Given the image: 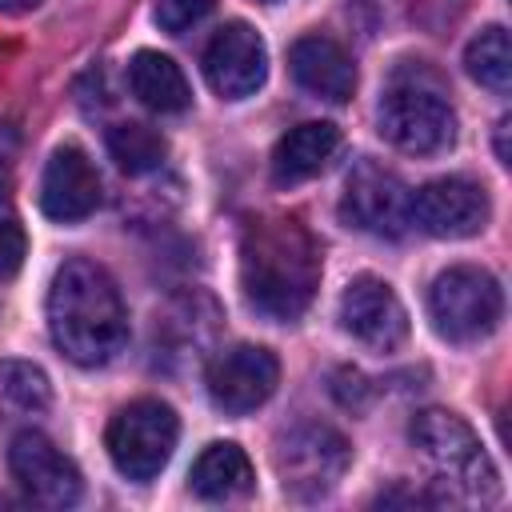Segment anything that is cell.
Returning a JSON list of instances; mask_svg holds the SVG:
<instances>
[{
    "label": "cell",
    "mask_w": 512,
    "mask_h": 512,
    "mask_svg": "<svg viewBox=\"0 0 512 512\" xmlns=\"http://www.w3.org/2000/svg\"><path fill=\"white\" fill-rule=\"evenodd\" d=\"M340 324L352 340H360L372 352H392L408 340V312H404L400 296L376 276H356L344 288Z\"/></svg>",
    "instance_id": "cell-12"
},
{
    "label": "cell",
    "mask_w": 512,
    "mask_h": 512,
    "mask_svg": "<svg viewBox=\"0 0 512 512\" xmlns=\"http://www.w3.org/2000/svg\"><path fill=\"white\" fill-rule=\"evenodd\" d=\"M188 484H192V492L200 496V500H240V496H248L252 488H256V472H252V460L244 456V448L240 444H232V440H216V444H208L200 456H196V464H192V472H188Z\"/></svg>",
    "instance_id": "cell-17"
},
{
    "label": "cell",
    "mask_w": 512,
    "mask_h": 512,
    "mask_svg": "<svg viewBox=\"0 0 512 512\" xmlns=\"http://www.w3.org/2000/svg\"><path fill=\"white\" fill-rule=\"evenodd\" d=\"M320 284V248L300 220L260 216L240 236V288L268 320H296Z\"/></svg>",
    "instance_id": "cell-1"
},
{
    "label": "cell",
    "mask_w": 512,
    "mask_h": 512,
    "mask_svg": "<svg viewBox=\"0 0 512 512\" xmlns=\"http://www.w3.org/2000/svg\"><path fill=\"white\" fill-rule=\"evenodd\" d=\"M8 468L20 492L44 508H72L80 500V472L76 464L36 428H20L8 448Z\"/></svg>",
    "instance_id": "cell-10"
},
{
    "label": "cell",
    "mask_w": 512,
    "mask_h": 512,
    "mask_svg": "<svg viewBox=\"0 0 512 512\" xmlns=\"http://www.w3.org/2000/svg\"><path fill=\"white\" fill-rule=\"evenodd\" d=\"M216 0H156V24L164 32H188L212 12Z\"/></svg>",
    "instance_id": "cell-22"
},
{
    "label": "cell",
    "mask_w": 512,
    "mask_h": 512,
    "mask_svg": "<svg viewBox=\"0 0 512 512\" xmlns=\"http://www.w3.org/2000/svg\"><path fill=\"white\" fill-rule=\"evenodd\" d=\"M52 404V384L32 360H0V428L28 424Z\"/></svg>",
    "instance_id": "cell-19"
},
{
    "label": "cell",
    "mask_w": 512,
    "mask_h": 512,
    "mask_svg": "<svg viewBox=\"0 0 512 512\" xmlns=\"http://www.w3.org/2000/svg\"><path fill=\"white\" fill-rule=\"evenodd\" d=\"M264 4H272V0H264Z\"/></svg>",
    "instance_id": "cell-26"
},
{
    "label": "cell",
    "mask_w": 512,
    "mask_h": 512,
    "mask_svg": "<svg viewBox=\"0 0 512 512\" xmlns=\"http://www.w3.org/2000/svg\"><path fill=\"white\" fill-rule=\"evenodd\" d=\"M40 0H0V12H32Z\"/></svg>",
    "instance_id": "cell-25"
},
{
    "label": "cell",
    "mask_w": 512,
    "mask_h": 512,
    "mask_svg": "<svg viewBox=\"0 0 512 512\" xmlns=\"http://www.w3.org/2000/svg\"><path fill=\"white\" fill-rule=\"evenodd\" d=\"M348 468V440L328 424H296L276 444V472L288 496L320 500Z\"/></svg>",
    "instance_id": "cell-7"
},
{
    "label": "cell",
    "mask_w": 512,
    "mask_h": 512,
    "mask_svg": "<svg viewBox=\"0 0 512 512\" xmlns=\"http://www.w3.org/2000/svg\"><path fill=\"white\" fill-rule=\"evenodd\" d=\"M164 136L152 128V124H140V120H128V124H116L108 128V156L116 160L120 172L128 176H144V172H156L164 164Z\"/></svg>",
    "instance_id": "cell-21"
},
{
    "label": "cell",
    "mask_w": 512,
    "mask_h": 512,
    "mask_svg": "<svg viewBox=\"0 0 512 512\" xmlns=\"http://www.w3.org/2000/svg\"><path fill=\"white\" fill-rule=\"evenodd\" d=\"M204 384H208V396L220 412L244 416V412H256L276 392L280 364L260 344H232L208 360Z\"/></svg>",
    "instance_id": "cell-9"
},
{
    "label": "cell",
    "mask_w": 512,
    "mask_h": 512,
    "mask_svg": "<svg viewBox=\"0 0 512 512\" xmlns=\"http://www.w3.org/2000/svg\"><path fill=\"white\" fill-rule=\"evenodd\" d=\"M340 148V128L332 120H304L288 128L272 148V180L280 188L304 184L328 168V160Z\"/></svg>",
    "instance_id": "cell-16"
},
{
    "label": "cell",
    "mask_w": 512,
    "mask_h": 512,
    "mask_svg": "<svg viewBox=\"0 0 512 512\" xmlns=\"http://www.w3.org/2000/svg\"><path fill=\"white\" fill-rule=\"evenodd\" d=\"M412 444L436 464V472L452 484H460L476 500H492L500 492L496 468L488 452L480 448L476 432L448 408H424L412 420Z\"/></svg>",
    "instance_id": "cell-6"
},
{
    "label": "cell",
    "mask_w": 512,
    "mask_h": 512,
    "mask_svg": "<svg viewBox=\"0 0 512 512\" xmlns=\"http://www.w3.org/2000/svg\"><path fill=\"white\" fill-rule=\"evenodd\" d=\"M464 68L476 84H484L488 92L504 96L508 84H512V48H508V32L500 24H488L480 28L468 48H464Z\"/></svg>",
    "instance_id": "cell-20"
},
{
    "label": "cell",
    "mask_w": 512,
    "mask_h": 512,
    "mask_svg": "<svg viewBox=\"0 0 512 512\" xmlns=\"http://www.w3.org/2000/svg\"><path fill=\"white\" fill-rule=\"evenodd\" d=\"M428 312L444 340L476 344L496 332V324L504 316V292L492 272H484L476 264H452L432 280Z\"/></svg>",
    "instance_id": "cell-4"
},
{
    "label": "cell",
    "mask_w": 512,
    "mask_h": 512,
    "mask_svg": "<svg viewBox=\"0 0 512 512\" xmlns=\"http://www.w3.org/2000/svg\"><path fill=\"white\" fill-rule=\"evenodd\" d=\"M204 76H208L212 92L224 100L252 96L268 76V48H264L260 32L248 28L244 20L224 24L204 48Z\"/></svg>",
    "instance_id": "cell-13"
},
{
    "label": "cell",
    "mask_w": 512,
    "mask_h": 512,
    "mask_svg": "<svg viewBox=\"0 0 512 512\" xmlns=\"http://www.w3.org/2000/svg\"><path fill=\"white\" fill-rule=\"evenodd\" d=\"M128 88L144 108H152L160 116L184 112L192 104V88H188L180 64L164 52H152V48H144L128 60Z\"/></svg>",
    "instance_id": "cell-18"
},
{
    "label": "cell",
    "mask_w": 512,
    "mask_h": 512,
    "mask_svg": "<svg viewBox=\"0 0 512 512\" xmlns=\"http://www.w3.org/2000/svg\"><path fill=\"white\" fill-rule=\"evenodd\" d=\"M340 212L352 228H360L368 236L400 240L412 224V192L392 168H384L376 160H360L348 172Z\"/></svg>",
    "instance_id": "cell-8"
},
{
    "label": "cell",
    "mask_w": 512,
    "mask_h": 512,
    "mask_svg": "<svg viewBox=\"0 0 512 512\" xmlns=\"http://www.w3.org/2000/svg\"><path fill=\"white\" fill-rule=\"evenodd\" d=\"M96 204H100V172L88 160V152L76 148V144L56 148L48 156V164H44V176H40V208H44V216L60 220V224H72V220L92 216Z\"/></svg>",
    "instance_id": "cell-14"
},
{
    "label": "cell",
    "mask_w": 512,
    "mask_h": 512,
    "mask_svg": "<svg viewBox=\"0 0 512 512\" xmlns=\"http://www.w3.org/2000/svg\"><path fill=\"white\" fill-rule=\"evenodd\" d=\"M180 440V420L164 400H132L124 404L104 432L108 456L120 476L144 484L164 472Z\"/></svg>",
    "instance_id": "cell-5"
},
{
    "label": "cell",
    "mask_w": 512,
    "mask_h": 512,
    "mask_svg": "<svg viewBox=\"0 0 512 512\" xmlns=\"http://www.w3.org/2000/svg\"><path fill=\"white\" fill-rule=\"evenodd\" d=\"M492 216L488 192L468 176H440L412 192V224H420L436 240L476 236Z\"/></svg>",
    "instance_id": "cell-11"
},
{
    "label": "cell",
    "mask_w": 512,
    "mask_h": 512,
    "mask_svg": "<svg viewBox=\"0 0 512 512\" xmlns=\"http://www.w3.org/2000/svg\"><path fill=\"white\" fill-rule=\"evenodd\" d=\"M24 256H28V236H24V228H20L12 216H4V220H0V280L16 276L20 264H24Z\"/></svg>",
    "instance_id": "cell-23"
},
{
    "label": "cell",
    "mask_w": 512,
    "mask_h": 512,
    "mask_svg": "<svg viewBox=\"0 0 512 512\" xmlns=\"http://www.w3.org/2000/svg\"><path fill=\"white\" fill-rule=\"evenodd\" d=\"M52 344L80 368L108 364L128 340V308L116 280L96 260H68L48 288Z\"/></svg>",
    "instance_id": "cell-2"
},
{
    "label": "cell",
    "mask_w": 512,
    "mask_h": 512,
    "mask_svg": "<svg viewBox=\"0 0 512 512\" xmlns=\"http://www.w3.org/2000/svg\"><path fill=\"white\" fill-rule=\"evenodd\" d=\"M504 136H508V120L496 124V156H500V164H508V144H504Z\"/></svg>",
    "instance_id": "cell-24"
},
{
    "label": "cell",
    "mask_w": 512,
    "mask_h": 512,
    "mask_svg": "<svg viewBox=\"0 0 512 512\" xmlns=\"http://www.w3.org/2000/svg\"><path fill=\"white\" fill-rule=\"evenodd\" d=\"M288 68H292L296 84L320 100L344 104L356 92V68L348 60V52L328 36H300L288 52Z\"/></svg>",
    "instance_id": "cell-15"
},
{
    "label": "cell",
    "mask_w": 512,
    "mask_h": 512,
    "mask_svg": "<svg viewBox=\"0 0 512 512\" xmlns=\"http://www.w3.org/2000/svg\"><path fill=\"white\" fill-rule=\"evenodd\" d=\"M380 136L408 156H436L456 140V112L436 80L400 72L380 100Z\"/></svg>",
    "instance_id": "cell-3"
}]
</instances>
